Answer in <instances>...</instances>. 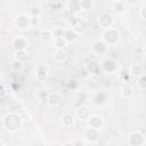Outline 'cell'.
I'll use <instances>...</instances> for the list:
<instances>
[{
	"label": "cell",
	"instance_id": "obj_1",
	"mask_svg": "<svg viewBox=\"0 0 146 146\" xmlns=\"http://www.w3.org/2000/svg\"><path fill=\"white\" fill-rule=\"evenodd\" d=\"M21 123H22V117L16 113H9L3 117V127L7 130L16 131L17 129H19Z\"/></svg>",
	"mask_w": 146,
	"mask_h": 146
},
{
	"label": "cell",
	"instance_id": "obj_2",
	"mask_svg": "<svg viewBox=\"0 0 146 146\" xmlns=\"http://www.w3.org/2000/svg\"><path fill=\"white\" fill-rule=\"evenodd\" d=\"M104 40L110 43V44H115L119 40H120V34L117 31L113 30V29H108L105 33H104Z\"/></svg>",
	"mask_w": 146,
	"mask_h": 146
},
{
	"label": "cell",
	"instance_id": "obj_3",
	"mask_svg": "<svg viewBox=\"0 0 146 146\" xmlns=\"http://www.w3.org/2000/svg\"><path fill=\"white\" fill-rule=\"evenodd\" d=\"M98 22H99V25L100 26H103L105 29H110V26L113 24V17L110 14H107V13H103L99 16Z\"/></svg>",
	"mask_w": 146,
	"mask_h": 146
},
{
	"label": "cell",
	"instance_id": "obj_4",
	"mask_svg": "<svg viewBox=\"0 0 146 146\" xmlns=\"http://www.w3.org/2000/svg\"><path fill=\"white\" fill-rule=\"evenodd\" d=\"M29 25H31V21L29 17H26L25 15H19L16 18V26L19 30H25Z\"/></svg>",
	"mask_w": 146,
	"mask_h": 146
},
{
	"label": "cell",
	"instance_id": "obj_5",
	"mask_svg": "<svg viewBox=\"0 0 146 146\" xmlns=\"http://www.w3.org/2000/svg\"><path fill=\"white\" fill-rule=\"evenodd\" d=\"M72 26H73V30L79 33V32H82L84 29H86V23L84 21H82L81 18H78V17H72Z\"/></svg>",
	"mask_w": 146,
	"mask_h": 146
},
{
	"label": "cell",
	"instance_id": "obj_6",
	"mask_svg": "<svg viewBox=\"0 0 146 146\" xmlns=\"http://www.w3.org/2000/svg\"><path fill=\"white\" fill-rule=\"evenodd\" d=\"M47 102L50 106H57L62 102V96L58 92H51L47 97Z\"/></svg>",
	"mask_w": 146,
	"mask_h": 146
},
{
	"label": "cell",
	"instance_id": "obj_7",
	"mask_svg": "<svg viewBox=\"0 0 146 146\" xmlns=\"http://www.w3.org/2000/svg\"><path fill=\"white\" fill-rule=\"evenodd\" d=\"M89 125L94 129H100L103 125V119L98 115H90L89 116Z\"/></svg>",
	"mask_w": 146,
	"mask_h": 146
},
{
	"label": "cell",
	"instance_id": "obj_8",
	"mask_svg": "<svg viewBox=\"0 0 146 146\" xmlns=\"http://www.w3.org/2000/svg\"><path fill=\"white\" fill-rule=\"evenodd\" d=\"M47 76H48V70H47V67L43 66V65H39L36 67V79L42 82V81H44L47 79Z\"/></svg>",
	"mask_w": 146,
	"mask_h": 146
},
{
	"label": "cell",
	"instance_id": "obj_9",
	"mask_svg": "<svg viewBox=\"0 0 146 146\" xmlns=\"http://www.w3.org/2000/svg\"><path fill=\"white\" fill-rule=\"evenodd\" d=\"M63 123L65 125H72L74 123V113L72 111H66L63 115Z\"/></svg>",
	"mask_w": 146,
	"mask_h": 146
},
{
	"label": "cell",
	"instance_id": "obj_10",
	"mask_svg": "<svg viewBox=\"0 0 146 146\" xmlns=\"http://www.w3.org/2000/svg\"><path fill=\"white\" fill-rule=\"evenodd\" d=\"M76 115L80 117V120H86V119H89V116H90V112H89L88 107H86V106H81V107L78 108Z\"/></svg>",
	"mask_w": 146,
	"mask_h": 146
},
{
	"label": "cell",
	"instance_id": "obj_11",
	"mask_svg": "<svg viewBox=\"0 0 146 146\" xmlns=\"http://www.w3.org/2000/svg\"><path fill=\"white\" fill-rule=\"evenodd\" d=\"M66 43H67V40L64 38V35H62V36H55V39H54V44H55V47L57 49H64V47L66 46Z\"/></svg>",
	"mask_w": 146,
	"mask_h": 146
},
{
	"label": "cell",
	"instance_id": "obj_12",
	"mask_svg": "<svg viewBox=\"0 0 146 146\" xmlns=\"http://www.w3.org/2000/svg\"><path fill=\"white\" fill-rule=\"evenodd\" d=\"M14 46L16 50H25L26 48V41L25 39H23L22 36H18L14 40Z\"/></svg>",
	"mask_w": 146,
	"mask_h": 146
},
{
	"label": "cell",
	"instance_id": "obj_13",
	"mask_svg": "<svg viewBox=\"0 0 146 146\" xmlns=\"http://www.w3.org/2000/svg\"><path fill=\"white\" fill-rule=\"evenodd\" d=\"M64 38L68 41H76L78 40V33L72 29V30H66L64 32Z\"/></svg>",
	"mask_w": 146,
	"mask_h": 146
},
{
	"label": "cell",
	"instance_id": "obj_14",
	"mask_svg": "<svg viewBox=\"0 0 146 146\" xmlns=\"http://www.w3.org/2000/svg\"><path fill=\"white\" fill-rule=\"evenodd\" d=\"M27 57H29V55H27V52L25 50H16L15 51V56H14L15 60H18V62L24 63L27 59Z\"/></svg>",
	"mask_w": 146,
	"mask_h": 146
},
{
	"label": "cell",
	"instance_id": "obj_15",
	"mask_svg": "<svg viewBox=\"0 0 146 146\" xmlns=\"http://www.w3.org/2000/svg\"><path fill=\"white\" fill-rule=\"evenodd\" d=\"M40 36H41V40L44 41V42H49L50 40H52V38H55L54 36V33L50 30H43V31H41Z\"/></svg>",
	"mask_w": 146,
	"mask_h": 146
},
{
	"label": "cell",
	"instance_id": "obj_16",
	"mask_svg": "<svg viewBox=\"0 0 146 146\" xmlns=\"http://www.w3.org/2000/svg\"><path fill=\"white\" fill-rule=\"evenodd\" d=\"M121 95L124 97V98H131L132 95H133V89L131 86H124L122 89H121Z\"/></svg>",
	"mask_w": 146,
	"mask_h": 146
},
{
	"label": "cell",
	"instance_id": "obj_17",
	"mask_svg": "<svg viewBox=\"0 0 146 146\" xmlns=\"http://www.w3.org/2000/svg\"><path fill=\"white\" fill-rule=\"evenodd\" d=\"M130 73H131L132 76H135V78H139V76L143 74L141 66H139V65H133V66H131V68H130Z\"/></svg>",
	"mask_w": 146,
	"mask_h": 146
},
{
	"label": "cell",
	"instance_id": "obj_18",
	"mask_svg": "<svg viewBox=\"0 0 146 146\" xmlns=\"http://www.w3.org/2000/svg\"><path fill=\"white\" fill-rule=\"evenodd\" d=\"M66 58V52L64 51V49H57L56 55H55V59L57 62H64Z\"/></svg>",
	"mask_w": 146,
	"mask_h": 146
},
{
	"label": "cell",
	"instance_id": "obj_19",
	"mask_svg": "<svg viewBox=\"0 0 146 146\" xmlns=\"http://www.w3.org/2000/svg\"><path fill=\"white\" fill-rule=\"evenodd\" d=\"M80 8L83 10H89L91 8V1L90 0H80Z\"/></svg>",
	"mask_w": 146,
	"mask_h": 146
},
{
	"label": "cell",
	"instance_id": "obj_20",
	"mask_svg": "<svg viewBox=\"0 0 146 146\" xmlns=\"http://www.w3.org/2000/svg\"><path fill=\"white\" fill-rule=\"evenodd\" d=\"M115 10L117 13H123L124 11V7H123V1L122 0H119L116 3H115Z\"/></svg>",
	"mask_w": 146,
	"mask_h": 146
},
{
	"label": "cell",
	"instance_id": "obj_21",
	"mask_svg": "<svg viewBox=\"0 0 146 146\" xmlns=\"http://www.w3.org/2000/svg\"><path fill=\"white\" fill-rule=\"evenodd\" d=\"M138 84H139V87H141V88H146V75H140L139 76V80H138Z\"/></svg>",
	"mask_w": 146,
	"mask_h": 146
},
{
	"label": "cell",
	"instance_id": "obj_22",
	"mask_svg": "<svg viewBox=\"0 0 146 146\" xmlns=\"http://www.w3.org/2000/svg\"><path fill=\"white\" fill-rule=\"evenodd\" d=\"M14 68H16V70H21L22 68V66H23V63L22 62H18V60H14Z\"/></svg>",
	"mask_w": 146,
	"mask_h": 146
},
{
	"label": "cell",
	"instance_id": "obj_23",
	"mask_svg": "<svg viewBox=\"0 0 146 146\" xmlns=\"http://www.w3.org/2000/svg\"><path fill=\"white\" fill-rule=\"evenodd\" d=\"M141 16L146 19V7H144V8H143V10H141Z\"/></svg>",
	"mask_w": 146,
	"mask_h": 146
}]
</instances>
